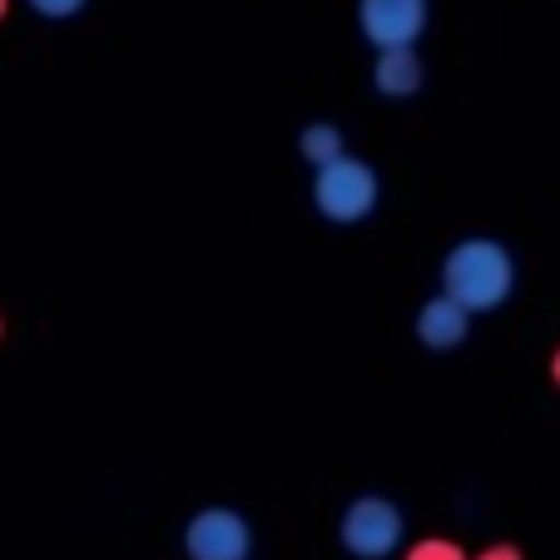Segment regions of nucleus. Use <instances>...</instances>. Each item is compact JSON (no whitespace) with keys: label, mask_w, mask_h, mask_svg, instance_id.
Here are the masks:
<instances>
[{"label":"nucleus","mask_w":560,"mask_h":560,"mask_svg":"<svg viewBox=\"0 0 560 560\" xmlns=\"http://www.w3.org/2000/svg\"><path fill=\"white\" fill-rule=\"evenodd\" d=\"M436 278H442V293H452L456 303L466 307V313H497V307H506L511 298H516V254H511L501 238H456L452 248H446L442 268H436Z\"/></svg>","instance_id":"obj_1"},{"label":"nucleus","mask_w":560,"mask_h":560,"mask_svg":"<svg viewBox=\"0 0 560 560\" xmlns=\"http://www.w3.org/2000/svg\"><path fill=\"white\" fill-rule=\"evenodd\" d=\"M382 203V179L368 159L342 154L323 170H313V209L317 219L338 223V229H352V223H368Z\"/></svg>","instance_id":"obj_2"},{"label":"nucleus","mask_w":560,"mask_h":560,"mask_svg":"<svg viewBox=\"0 0 560 560\" xmlns=\"http://www.w3.org/2000/svg\"><path fill=\"white\" fill-rule=\"evenodd\" d=\"M402 540H407V516L397 501L368 491V497H352L348 506H342L338 546L348 550L352 560H392L402 550Z\"/></svg>","instance_id":"obj_3"},{"label":"nucleus","mask_w":560,"mask_h":560,"mask_svg":"<svg viewBox=\"0 0 560 560\" xmlns=\"http://www.w3.org/2000/svg\"><path fill=\"white\" fill-rule=\"evenodd\" d=\"M184 556L189 560H254V526L233 506H199L184 521Z\"/></svg>","instance_id":"obj_4"},{"label":"nucleus","mask_w":560,"mask_h":560,"mask_svg":"<svg viewBox=\"0 0 560 560\" xmlns=\"http://www.w3.org/2000/svg\"><path fill=\"white\" fill-rule=\"evenodd\" d=\"M432 25L427 0H358V31L372 50H402L417 45Z\"/></svg>","instance_id":"obj_5"},{"label":"nucleus","mask_w":560,"mask_h":560,"mask_svg":"<svg viewBox=\"0 0 560 560\" xmlns=\"http://www.w3.org/2000/svg\"><path fill=\"white\" fill-rule=\"evenodd\" d=\"M471 317L462 303H456L452 293H436L427 298L422 307H417V342H422L427 352H456L466 338H471Z\"/></svg>","instance_id":"obj_6"},{"label":"nucleus","mask_w":560,"mask_h":560,"mask_svg":"<svg viewBox=\"0 0 560 560\" xmlns=\"http://www.w3.org/2000/svg\"><path fill=\"white\" fill-rule=\"evenodd\" d=\"M427 85V65L417 55V45H402V50H377L372 60V90L382 100H417Z\"/></svg>","instance_id":"obj_7"},{"label":"nucleus","mask_w":560,"mask_h":560,"mask_svg":"<svg viewBox=\"0 0 560 560\" xmlns=\"http://www.w3.org/2000/svg\"><path fill=\"white\" fill-rule=\"evenodd\" d=\"M298 154H303L307 170H323V164L348 154V135H342V125H332V119H313V125H303V135H298Z\"/></svg>","instance_id":"obj_8"},{"label":"nucleus","mask_w":560,"mask_h":560,"mask_svg":"<svg viewBox=\"0 0 560 560\" xmlns=\"http://www.w3.org/2000/svg\"><path fill=\"white\" fill-rule=\"evenodd\" d=\"M402 560H471V556L452 536H427V540H412Z\"/></svg>","instance_id":"obj_9"},{"label":"nucleus","mask_w":560,"mask_h":560,"mask_svg":"<svg viewBox=\"0 0 560 560\" xmlns=\"http://www.w3.org/2000/svg\"><path fill=\"white\" fill-rule=\"evenodd\" d=\"M25 5H31L40 21H74V15L85 11L90 0H25Z\"/></svg>","instance_id":"obj_10"},{"label":"nucleus","mask_w":560,"mask_h":560,"mask_svg":"<svg viewBox=\"0 0 560 560\" xmlns=\"http://www.w3.org/2000/svg\"><path fill=\"white\" fill-rule=\"evenodd\" d=\"M471 560H526V556H521V546H511V540H497V546L476 550Z\"/></svg>","instance_id":"obj_11"},{"label":"nucleus","mask_w":560,"mask_h":560,"mask_svg":"<svg viewBox=\"0 0 560 560\" xmlns=\"http://www.w3.org/2000/svg\"><path fill=\"white\" fill-rule=\"evenodd\" d=\"M550 382H556V387H560V348L550 352Z\"/></svg>","instance_id":"obj_12"},{"label":"nucleus","mask_w":560,"mask_h":560,"mask_svg":"<svg viewBox=\"0 0 560 560\" xmlns=\"http://www.w3.org/2000/svg\"><path fill=\"white\" fill-rule=\"evenodd\" d=\"M5 15H11V0H0V21H5Z\"/></svg>","instance_id":"obj_13"},{"label":"nucleus","mask_w":560,"mask_h":560,"mask_svg":"<svg viewBox=\"0 0 560 560\" xmlns=\"http://www.w3.org/2000/svg\"><path fill=\"white\" fill-rule=\"evenodd\" d=\"M0 332H5V323H0Z\"/></svg>","instance_id":"obj_14"}]
</instances>
